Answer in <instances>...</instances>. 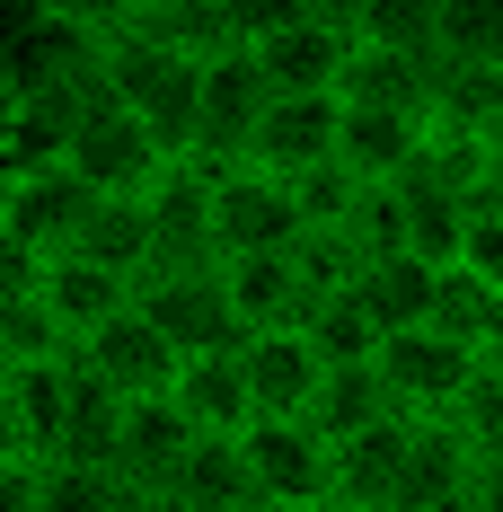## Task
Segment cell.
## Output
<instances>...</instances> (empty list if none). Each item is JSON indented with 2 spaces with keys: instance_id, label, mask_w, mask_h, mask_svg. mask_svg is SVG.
<instances>
[{
  "instance_id": "cell-1",
  "label": "cell",
  "mask_w": 503,
  "mask_h": 512,
  "mask_svg": "<svg viewBox=\"0 0 503 512\" xmlns=\"http://www.w3.org/2000/svg\"><path fill=\"white\" fill-rule=\"evenodd\" d=\"M195 71H203V62H195V53H177L151 18H133V27L98 36L106 98L133 106V115L159 133V151H168V159H195Z\"/></svg>"
},
{
  "instance_id": "cell-2",
  "label": "cell",
  "mask_w": 503,
  "mask_h": 512,
  "mask_svg": "<svg viewBox=\"0 0 503 512\" xmlns=\"http://www.w3.org/2000/svg\"><path fill=\"white\" fill-rule=\"evenodd\" d=\"M477 345H459L442 327H389L380 345H371V371H380V389H389V407L406 424H424V415H451L459 389L477 380Z\"/></svg>"
},
{
  "instance_id": "cell-3",
  "label": "cell",
  "mask_w": 503,
  "mask_h": 512,
  "mask_svg": "<svg viewBox=\"0 0 503 512\" xmlns=\"http://www.w3.org/2000/svg\"><path fill=\"white\" fill-rule=\"evenodd\" d=\"M239 460H248L256 512H292V504H327L336 442L309 415H256V424H239Z\"/></svg>"
},
{
  "instance_id": "cell-4",
  "label": "cell",
  "mask_w": 503,
  "mask_h": 512,
  "mask_svg": "<svg viewBox=\"0 0 503 512\" xmlns=\"http://www.w3.org/2000/svg\"><path fill=\"white\" fill-rule=\"evenodd\" d=\"M0 98H106L98 80V36L36 9L27 27L0 36Z\"/></svg>"
},
{
  "instance_id": "cell-5",
  "label": "cell",
  "mask_w": 503,
  "mask_h": 512,
  "mask_svg": "<svg viewBox=\"0 0 503 512\" xmlns=\"http://www.w3.org/2000/svg\"><path fill=\"white\" fill-rule=\"evenodd\" d=\"M301 239V204H292V177L230 159L212 168V256H274Z\"/></svg>"
},
{
  "instance_id": "cell-6",
  "label": "cell",
  "mask_w": 503,
  "mask_h": 512,
  "mask_svg": "<svg viewBox=\"0 0 503 512\" xmlns=\"http://www.w3.org/2000/svg\"><path fill=\"white\" fill-rule=\"evenodd\" d=\"M133 309L177 345V362L239 345V309H230V292H221V265H159V274L133 283Z\"/></svg>"
},
{
  "instance_id": "cell-7",
  "label": "cell",
  "mask_w": 503,
  "mask_h": 512,
  "mask_svg": "<svg viewBox=\"0 0 503 512\" xmlns=\"http://www.w3.org/2000/svg\"><path fill=\"white\" fill-rule=\"evenodd\" d=\"M62 168H71L80 186H98V195H142L159 168H168V151H159V133L133 115V106L98 98L80 124H71V142H62Z\"/></svg>"
},
{
  "instance_id": "cell-8",
  "label": "cell",
  "mask_w": 503,
  "mask_h": 512,
  "mask_svg": "<svg viewBox=\"0 0 503 512\" xmlns=\"http://www.w3.org/2000/svg\"><path fill=\"white\" fill-rule=\"evenodd\" d=\"M265 98L274 89H265L248 45L203 53V71H195V159H212V168L248 159V133H256V115H265Z\"/></svg>"
},
{
  "instance_id": "cell-9",
  "label": "cell",
  "mask_w": 503,
  "mask_h": 512,
  "mask_svg": "<svg viewBox=\"0 0 503 512\" xmlns=\"http://www.w3.org/2000/svg\"><path fill=\"white\" fill-rule=\"evenodd\" d=\"M71 362H80L98 389H115V398H168V380H177V345H168L133 301L115 309V318H98V327L71 345Z\"/></svg>"
},
{
  "instance_id": "cell-10",
  "label": "cell",
  "mask_w": 503,
  "mask_h": 512,
  "mask_svg": "<svg viewBox=\"0 0 503 512\" xmlns=\"http://www.w3.org/2000/svg\"><path fill=\"white\" fill-rule=\"evenodd\" d=\"M142 221H151V274L159 265H221L212 256V159H168L142 186Z\"/></svg>"
},
{
  "instance_id": "cell-11",
  "label": "cell",
  "mask_w": 503,
  "mask_h": 512,
  "mask_svg": "<svg viewBox=\"0 0 503 512\" xmlns=\"http://www.w3.org/2000/svg\"><path fill=\"white\" fill-rule=\"evenodd\" d=\"M248 53H256V71H265L274 98H336L345 89V62H353V36L336 18H292L283 36H265Z\"/></svg>"
},
{
  "instance_id": "cell-12",
  "label": "cell",
  "mask_w": 503,
  "mask_h": 512,
  "mask_svg": "<svg viewBox=\"0 0 503 512\" xmlns=\"http://www.w3.org/2000/svg\"><path fill=\"white\" fill-rule=\"evenodd\" d=\"M89 204H98V186H80L62 159H45V168H18V186H9V239H18L27 256H62L71 239H80Z\"/></svg>"
},
{
  "instance_id": "cell-13",
  "label": "cell",
  "mask_w": 503,
  "mask_h": 512,
  "mask_svg": "<svg viewBox=\"0 0 503 512\" xmlns=\"http://www.w3.org/2000/svg\"><path fill=\"white\" fill-rule=\"evenodd\" d=\"M318 371H327V362L309 354L301 327H256V336H239L248 424H256V415H309V398H318Z\"/></svg>"
},
{
  "instance_id": "cell-14",
  "label": "cell",
  "mask_w": 503,
  "mask_h": 512,
  "mask_svg": "<svg viewBox=\"0 0 503 512\" xmlns=\"http://www.w3.org/2000/svg\"><path fill=\"white\" fill-rule=\"evenodd\" d=\"M186 442H195V424L177 415V398H124L115 407V451H106V468L133 495H159L177 477V460H186Z\"/></svg>"
},
{
  "instance_id": "cell-15",
  "label": "cell",
  "mask_w": 503,
  "mask_h": 512,
  "mask_svg": "<svg viewBox=\"0 0 503 512\" xmlns=\"http://www.w3.org/2000/svg\"><path fill=\"white\" fill-rule=\"evenodd\" d=\"M248 159L274 168V177H309L336 159V98H265L248 133Z\"/></svg>"
},
{
  "instance_id": "cell-16",
  "label": "cell",
  "mask_w": 503,
  "mask_h": 512,
  "mask_svg": "<svg viewBox=\"0 0 503 512\" xmlns=\"http://www.w3.org/2000/svg\"><path fill=\"white\" fill-rule=\"evenodd\" d=\"M389 204H398V248L424 256V265H451L459 256V230H468V195L451 177H433L424 159L389 177Z\"/></svg>"
},
{
  "instance_id": "cell-17",
  "label": "cell",
  "mask_w": 503,
  "mask_h": 512,
  "mask_svg": "<svg viewBox=\"0 0 503 512\" xmlns=\"http://www.w3.org/2000/svg\"><path fill=\"white\" fill-rule=\"evenodd\" d=\"M424 151V115H398V106H345L336 98V168L362 177V186H389L398 168H415Z\"/></svg>"
},
{
  "instance_id": "cell-18",
  "label": "cell",
  "mask_w": 503,
  "mask_h": 512,
  "mask_svg": "<svg viewBox=\"0 0 503 512\" xmlns=\"http://www.w3.org/2000/svg\"><path fill=\"white\" fill-rule=\"evenodd\" d=\"M124 301H133V283L106 274V265H89V256H71V248H62V256H36V309H45L71 345H80L98 318H115Z\"/></svg>"
},
{
  "instance_id": "cell-19",
  "label": "cell",
  "mask_w": 503,
  "mask_h": 512,
  "mask_svg": "<svg viewBox=\"0 0 503 512\" xmlns=\"http://www.w3.org/2000/svg\"><path fill=\"white\" fill-rule=\"evenodd\" d=\"M398 460H406V415H380L336 442V468H327V504L345 512H389L398 495Z\"/></svg>"
},
{
  "instance_id": "cell-20",
  "label": "cell",
  "mask_w": 503,
  "mask_h": 512,
  "mask_svg": "<svg viewBox=\"0 0 503 512\" xmlns=\"http://www.w3.org/2000/svg\"><path fill=\"white\" fill-rule=\"evenodd\" d=\"M221 292L239 309V336H256V327H301V309H309V283H301V265H292V248L221 256Z\"/></svg>"
},
{
  "instance_id": "cell-21",
  "label": "cell",
  "mask_w": 503,
  "mask_h": 512,
  "mask_svg": "<svg viewBox=\"0 0 503 512\" xmlns=\"http://www.w3.org/2000/svg\"><path fill=\"white\" fill-rule=\"evenodd\" d=\"M168 398H177V415H186L195 433H239V424H248L239 345H221V354H186V362H177V380H168Z\"/></svg>"
},
{
  "instance_id": "cell-22",
  "label": "cell",
  "mask_w": 503,
  "mask_h": 512,
  "mask_svg": "<svg viewBox=\"0 0 503 512\" xmlns=\"http://www.w3.org/2000/svg\"><path fill=\"white\" fill-rule=\"evenodd\" d=\"M9 407H18V433H27V460H53L62 451V424H71V354L45 362H9Z\"/></svg>"
},
{
  "instance_id": "cell-23",
  "label": "cell",
  "mask_w": 503,
  "mask_h": 512,
  "mask_svg": "<svg viewBox=\"0 0 503 512\" xmlns=\"http://www.w3.org/2000/svg\"><path fill=\"white\" fill-rule=\"evenodd\" d=\"M345 106H398V115H424L433 106V53H389V45H353L345 62Z\"/></svg>"
},
{
  "instance_id": "cell-24",
  "label": "cell",
  "mask_w": 503,
  "mask_h": 512,
  "mask_svg": "<svg viewBox=\"0 0 503 512\" xmlns=\"http://www.w3.org/2000/svg\"><path fill=\"white\" fill-rule=\"evenodd\" d=\"M433 283H442V265H424V256H371L362 274H353V301L371 309V327L389 336V327H424L433 318Z\"/></svg>"
},
{
  "instance_id": "cell-25",
  "label": "cell",
  "mask_w": 503,
  "mask_h": 512,
  "mask_svg": "<svg viewBox=\"0 0 503 512\" xmlns=\"http://www.w3.org/2000/svg\"><path fill=\"white\" fill-rule=\"evenodd\" d=\"M71 256H89L106 274H124V283H142L151 274V221H142V195H98L89 221H80V239Z\"/></svg>"
},
{
  "instance_id": "cell-26",
  "label": "cell",
  "mask_w": 503,
  "mask_h": 512,
  "mask_svg": "<svg viewBox=\"0 0 503 512\" xmlns=\"http://www.w3.org/2000/svg\"><path fill=\"white\" fill-rule=\"evenodd\" d=\"M389 407V389H380V371L371 362H327L318 371V398H309V424L327 433V442H345V433H362V424H380Z\"/></svg>"
},
{
  "instance_id": "cell-27",
  "label": "cell",
  "mask_w": 503,
  "mask_h": 512,
  "mask_svg": "<svg viewBox=\"0 0 503 512\" xmlns=\"http://www.w3.org/2000/svg\"><path fill=\"white\" fill-rule=\"evenodd\" d=\"M495 115H503V71L495 62H433V106H424V124L486 133Z\"/></svg>"
},
{
  "instance_id": "cell-28",
  "label": "cell",
  "mask_w": 503,
  "mask_h": 512,
  "mask_svg": "<svg viewBox=\"0 0 503 512\" xmlns=\"http://www.w3.org/2000/svg\"><path fill=\"white\" fill-rule=\"evenodd\" d=\"M142 504L106 460H36V512H124Z\"/></svg>"
},
{
  "instance_id": "cell-29",
  "label": "cell",
  "mask_w": 503,
  "mask_h": 512,
  "mask_svg": "<svg viewBox=\"0 0 503 512\" xmlns=\"http://www.w3.org/2000/svg\"><path fill=\"white\" fill-rule=\"evenodd\" d=\"M433 62H495L503 71V0H433Z\"/></svg>"
},
{
  "instance_id": "cell-30",
  "label": "cell",
  "mask_w": 503,
  "mask_h": 512,
  "mask_svg": "<svg viewBox=\"0 0 503 512\" xmlns=\"http://www.w3.org/2000/svg\"><path fill=\"white\" fill-rule=\"evenodd\" d=\"M168 486H177V495H212V504H248V512H256V495H248V460H239V433H195Z\"/></svg>"
},
{
  "instance_id": "cell-31",
  "label": "cell",
  "mask_w": 503,
  "mask_h": 512,
  "mask_svg": "<svg viewBox=\"0 0 503 512\" xmlns=\"http://www.w3.org/2000/svg\"><path fill=\"white\" fill-rule=\"evenodd\" d=\"M301 336L318 362H371V345H380V327H371V309L353 301V292H318V301L301 309Z\"/></svg>"
},
{
  "instance_id": "cell-32",
  "label": "cell",
  "mask_w": 503,
  "mask_h": 512,
  "mask_svg": "<svg viewBox=\"0 0 503 512\" xmlns=\"http://www.w3.org/2000/svg\"><path fill=\"white\" fill-rule=\"evenodd\" d=\"M451 433L468 442L477 468L503 460V362H477V380L459 389V407H451Z\"/></svg>"
},
{
  "instance_id": "cell-33",
  "label": "cell",
  "mask_w": 503,
  "mask_h": 512,
  "mask_svg": "<svg viewBox=\"0 0 503 512\" xmlns=\"http://www.w3.org/2000/svg\"><path fill=\"white\" fill-rule=\"evenodd\" d=\"M345 36L353 45H389V53H433V0H362Z\"/></svg>"
},
{
  "instance_id": "cell-34",
  "label": "cell",
  "mask_w": 503,
  "mask_h": 512,
  "mask_svg": "<svg viewBox=\"0 0 503 512\" xmlns=\"http://www.w3.org/2000/svg\"><path fill=\"white\" fill-rule=\"evenodd\" d=\"M468 283H486L503 301V212H486V204H468V230H459V256H451Z\"/></svg>"
},
{
  "instance_id": "cell-35",
  "label": "cell",
  "mask_w": 503,
  "mask_h": 512,
  "mask_svg": "<svg viewBox=\"0 0 503 512\" xmlns=\"http://www.w3.org/2000/svg\"><path fill=\"white\" fill-rule=\"evenodd\" d=\"M212 18H221V45H265V36H283L309 9L301 0H212Z\"/></svg>"
},
{
  "instance_id": "cell-36",
  "label": "cell",
  "mask_w": 503,
  "mask_h": 512,
  "mask_svg": "<svg viewBox=\"0 0 503 512\" xmlns=\"http://www.w3.org/2000/svg\"><path fill=\"white\" fill-rule=\"evenodd\" d=\"M53 18H71V27H89V36H115V27H133L142 18V0H45Z\"/></svg>"
},
{
  "instance_id": "cell-37",
  "label": "cell",
  "mask_w": 503,
  "mask_h": 512,
  "mask_svg": "<svg viewBox=\"0 0 503 512\" xmlns=\"http://www.w3.org/2000/svg\"><path fill=\"white\" fill-rule=\"evenodd\" d=\"M468 204H486V212H503V115L477 133V186H468Z\"/></svg>"
},
{
  "instance_id": "cell-38",
  "label": "cell",
  "mask_w": 503,
  "mask_h": 512,
  "mask_svg": "<svg viewBox=\"0 0 503 512\" xmlns=\"http://www.w3.org/2000/svg\"><path fill=\"white\" fill-rule=\"evenodd\" d=\"M27 292H36V256L0 230V301H27Z\"/></svg>"
},
{
  "instance_id": "cell-39",
  "label": "cell",
  "mask_w": 503,
  "mask_h": 512,
  "mask_svg": "<svg viewBox=\"0 0 503 512\" xmlns=\"http://www.w3.org/2000/svg\"><path fill=\"white\" fill-rule=\"evenodd\" d=\"M0 512H36V460H0Z\"/></svg>"
},
{
  "instance_id": "cell-40",
  "label": "cell",
  "mask_w": 503,
  "mask_h": 512,
  "mask_svg": "<svg viewBox=\"0 0 503 512\" xmlns=\"http://www.w3.org/2000/svg\"><path fill=\"white\" fill-rule=\"evenodd\" d=\"M142 512H248V504H212V495H177V486H159V495H142Z\"/></svg>"
},
{
  "instance_id": "cell-41",
  "label": "cell",
  "mask_w": 503,
  "mask_h": 512,
  "mask_svg": "<svg viewBox=\"0 0 503 512\" xmlns=\"http://www.w3.org/2000/svg\"><path fill=\"white\" fill-rule=\"evenodd\" d=\"M0 460H27V433H18V407H9V389H0Z\"/></svg>"
},
{
  "instance_id": "cell-42",
  "label": "cell",
  "mask_w": 503,
  "mask_h": 512,
  "mask_svg": "<svg viewBox=\"0 0 503 512\" xmlns=\"http://www.w3.org/2000/svg\"><path fill=\"white\" fill-rule=\"evenodd\" d=\"M477 512H503V460L477 468Z\"/></svg>"
},
{
  "instance_id": "cell-43",
  "label": "cell",
  "mask_w": 503,
  "mask_h": 512,
  "mask_svg": "<svg viewBox=\"0 0 503 512\" xmlns=\"http://www.w3.org/2000/svg\"><path fill=\"white\" fill-rule=\"evenodd\" d=\"M309 18H336V27H353V9H362V0H301Z\"/></svg>"
},
{
  "instance_id": "cell-44",
  "label": "cell",
  "mask_w": 503,
  "mask_h": 512,
  "mask_svg": "<svg viewBox=\"0 0 503 512\" xmlns=\"http://www.w3.org/2000/svg\"><path fill=\"white\" fill-rule=\"evenodd\" d=\"M36 9H45V0H0V36H9V27H27Z\"/></svg>"
},
{
  "instance_id": "cell-45",
  "label": "cell",
  "mask_w": 503,
  "mask_h": 512,
  "mask_svg": "<svg viewBox=\"0 0 503 512\" xmlns=\"http://www.w3.org/2000/svg\"><path fill=\"white\" fill-rule=\"evenodd\" d=\"M9 186H18V168L0 159V230H9Z\"/></svg>"
},
{
  "instance_id": "cell-46",
  "label": "cell",
  "mask_w": 503,
  "mask_h": 512,
  "mask_svg": "<svg viewBox=\"0 0 503 512\" xmlns=\"http://www.w3.org/2000/svg\"><path fill=\"white\" fill-rule=\"evenodd\" d=\"M168 9H186V0H142V18H168Z\"/></svg>"
},
{
  "instance_id": "cell-47",
  "label": "cell",
  "mask_w": 503,
  "mask_h": 512,
  "mask_svg": "<svg viewBox=\"0 0 503 512\" xmlns=\"http://www.w3.org/2000/svg\"><path fill=\"white\" fill-rule=\"evenodd\" d=\"M292 512H345V504H292Z\"/></svg>"
},
{
  "instance_id": "cell-48",
  "label": "cell",
  "mask_w": 503,
  "mask_h": 512,
  "mask_svg": "<svg viewBox=\"0 0 503 512\" xmlns=\"http://www.w3.org/2000/svg\"><path fill=\"white\" fill-rule=\"evenodd\" d=\"M0 380H9V345H0Z\"/></svg>"
},
{
  "instance_id": "cell-49",
  "label": "cell",
  "mask_w": 503,
  "mask_h": 512,
  "mask_svg": "<svg viewBox=\"0 0 503 512\" xmlns=\"http://www.w3.org/2000/svg\"><path fill=\"white\" fill-rule=\"evenodd\" d=\"M124 512H142V504H124Z\"/></svg>"
}]
</instances>
